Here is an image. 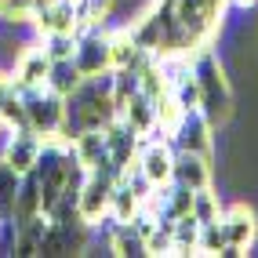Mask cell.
Masks as SVG:
<instances>
[{"label":"cell","instance_id":"cell-1","mask_svg":"<svg viewBox=\"0 0 258 258\" xmlns=\"http://www.w3.org/2000/svg\"><path fill=\"white\" fill-rule=\"evenodd\" d=\"M193 80H197V109L208 116L211 127H226L233 120V88L226 77V66L218 62L211 47H200L193 58Z\"/></svg>","mask_w":258,"mask_h":258},{"label":"cell","instance_id":"cell-2","mask_svg":"<svg viewBox=\"0 0 258 258\" xmlns=\"http://www.w3.org/2000/svg\"><path fill=\"white\" fill-rule=\"evenodd\" d=\"M15 91L22 95L26 127L37 131L40 139H58L66 127V98L51 88H15Z\"/></svg>","mask_w":258,"mask_h":258},{"label":"cell","instance_id":"cell-3","mask_svg":"<svg viewBox=\"0 0 258 258\" xmlns=\"http://www.w3.org/2000/svg\"><path fill=\"white\" fill-rule=\"evenodd\" d=\"M73 66L84 77H102L113 70V40L102 29H80L73 47Z\"/></svg>","mask_w":258,"mask_h":258},{"label":"cell","instance_id":"cell-4","mask_svg":"<svg viewBox=\"0 0 258 258\" xmlns=\"http://www.w3.org/2000/svg\"><path fill=\"white\" fill-rule=\"evenodd\" d=\"M211 131H215V127L208 124V116H204L200 109H182L178 120H175V127H171V146L211 157V146H215Z\"/></svg>","mask_w":258,"mask_h":258},{"label":"cell","instance_id":"cell-5","mask_svg":"<svg viewBox=\"0 0 258 258\" xmlns=\"http://www.w3.org/2000/svg\"><path fill=\"white\" fill-rule=\"evenodd\" d=\"M135 167L142 171V178L149 185H164L171 182V167H175V146H171L167 139H153L135 153Z\"/></svg>","mask_w":258,"mask_h":258},{"label":"cell","instance_id":"cell-6","mask_svg":"<svg viewBox=\"0 0 258 258\" xmlns=\"http://www.w3.org/2000/svg\"><path fill=\"white\" fill-rule=\"evenodd\" d=\"M222 229H226V244H229L226 254H244L254 244V233H258L254 211L247 208V204H236V208L222 211Z\"/></svg>","mask_w":258,"mask_h":258},{"label":"cell","instance_id":"cell-7","mask_svg":"<svg viewBox=\"0 0 258 258\" xmlns=\"http://www.w3.org/2000/svg\"><path fill=\"white\" fill-rule=\"evenodd\" d=\"M33 26L40 33H77L80 29V15H77V4L73 0H47L37 11L29 15Z\"/></svg>","mask_w":258,"mask_h":258},{"label":"cell","instance_id":"cell-8","mask_svg":"<svg viewBox=\"0 0 258 258\" xmlns=\"http://www.w3.org/2000/svg\"><path fill=\"white\" fill-rule=\"evenodd\" d=\"M40 149H44V139H40L37 131L22 127V131L8 135V142H4V160L19 171V175H29V171L37 167V160H40Z\"/></svg>","mask_w":258,"mask_h":258},{"label":"cell","instance_id":"cell-9","mask_svg":"<svg viewBox=\"0 0 258 258\" xmlns=\"http://www.w3.org/2000/svg\"><path fill=\"white\" fill-rule=\"evenodd\" d=\"M211 157L204 153H189V149H175V167H171V182H178L185 189H204L211 185Z\"/></svg>","mask_w":258,"mask_h":258},{"label":"cell","instance_id":"cell-10","mask_svg":"<svg viewBox=\"0 0 258 258\" xmlns=\"http://www.w3.org/2000/svg\"><path fill=\"white\" fill-rule=\"evenodd\" d=\"M47 70H51V58L40 44H33L22 51V58L15 62V88H44L47 80Z\"/></svg>","mask_w":258,"mask_h":258},{"label":"cell","instance_id":"cell-11","mask_svg":"<svg viewBox=\"0 0 258 258\" xmlns=\"http://www.w3.org/2000/svg\"><path fill=\"white\" fill-rule=\"evenodd\" d=\"M139 211H142V193L131 182L116 178L113 182V193H109V218L113 222H131Z\"/></svg>","mask_w":258,"mask_h":258},{"label":"cell","instance_id":"cell-12","mask_svg":"<svg viewBox=\"0 0 258 258\" xmlns=\"http://www.w3.org/2000/svg\"><path fill=\"white\" fill-rule=\"evenodd\" d=\"M80 80H84V73L73 66V58H58V62H51V70H47V80H44V88H51L55 95H73L77 88H80Z\"/></svg>","mask_w":258,"mask_h":258},{"label":"cell","instance_id":"cell-13","mask_svg":"<svg viewBox=\"0 0 258 258\" xmlns=\"http://www.w3.org/2000/svg\"><path fill=\"white\" fill-rule=\"evenodd\" d=\"M19 182H22V175H19V171H15L4 157H0V218H11V215H15Z\"/></svg>","mask_w":258,"mask_h":258},{"label":"cell","instance_id":"cell-14","mask_svg":"<svg viewBox=\"0 0 258 258\" xmlns=\"http://www.w3.org/2000/svg\"><path fill=\"white\" fill-rule=\"evenodd\" d=\"M189 215H193L200 226H204V222H218L222 218V200H218V193L211 185L193 189V211H189Z\"/></svg>","mask_w":258,"mask_h":258},{"label":"cell","instance_id":"cell-15","mask_svg":"<svg viewBox=\"0 0 258 258\" xmlns=\"http://www.w3.org/2000/svg\"><path fill=\"white\" fill-rule=\"evenodd\" d=\"M229 244H226V229H222V218L218 222H204L200 226V236H197V254H226Z\"/></svg>","mask_w":258,"mask_h":258},{"label":"cell","instance_id":"cell-16","mask_svg":"<svg viewBox=\"0 0 258 258\" xmlns=\"http://www.w3.org/2000/svg\"><path fill=\"white\" fill-rule=\"evenodd\" d=\"M47 58L58 62V58H73V47H77V33H44V44Z\"/></svg>","mask_w":258,"mask_h":258},{"label":"cell","instance_id":"cell-17","mask_svg":"<svg viewBox=\"0 0 258 258\" xmlns=\"http://www.w3.org/2000/svg\"><path fill=\"white\" fill-rule=\"evenodd\" d=\"M233 4H236V8H254L258 0H233Z\"/></svg>","mask_w":258,"mask_h":258},{"label":"cell","instance_id":"cell-18","mask_svg":"<svg viewBox=\"0 0 258 258\" xmlns=\"http://www.w3.org/2000/svg\"><path fill=\"white\" fill-rule=\"evenodd\" d=\"M0 131H4V120H0Z\"/></svg>","mask_w":258,"mask_h":258},{"label":"cell","instance_id":"cell-19","mask_svg":"<svg viewBox=\"0 0 258 258\" xmlns=\"http://www.w3.org/2000/svg\"><path fill=\"white\" fill-rule=\"evenodd\" d=\"M73 4H80V0H73Z\"/></svg>","mask_w":258,"mask_h":258}]
</instances>
